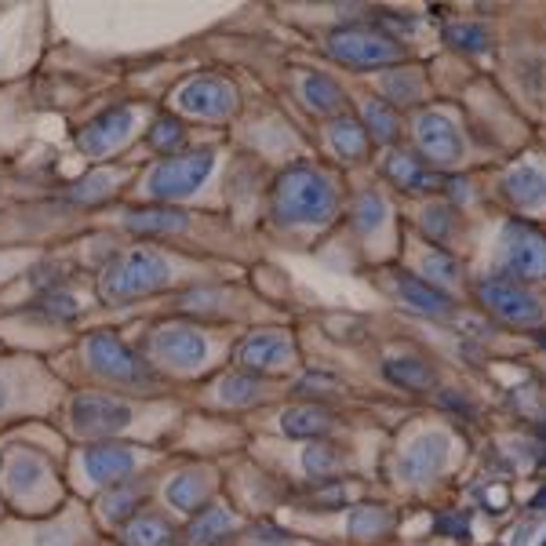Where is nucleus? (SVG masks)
I'll return each instance as SVG.
<instances>
[{"instance_id": "nucleus-1", "label": "nucleus", "mask_w": 546, "mask_h": 546, "mask_svg": "<svg viewBox=\"0 0 546 546\" xmlns=\"http://www.w3.org/2000/svg\"><path fill=\"white\" fill-rule=\"evenodd\" d=\"M335 190L314 168H292L273 186V212L281 223L321 226L335 215Z\"/></svg>"}, {"instance_id": "nucleus-2", "label": "nucleus", "mask_w": 546, "mask_h": 546, "mask_svg": "<svg viewBox=\"0 0 546 546\" xmlns=\"http://www.w3.org/2000/svg\"><path fill=\"white\" fill-rule=\"evenodd\" d=\"M172 277V266L157 248H128L113 255L99 277V295L106 303H132L139 295L157 292Z\"/></svg>"}, {"instance_id": "nucleus-3", "label": "nucleus", "mask_w": 546, "mask_h": 546, "mask_svg": "<svg viewBox=\"0 0 546 546\" xmlns=\"http://www.w3.org/2000/svg\"><path fill=\"white\" fill-rule=\"evenodd\" d=\"M84 357H88V368L95 375H102L106 383H117V386H132V390H146V386H157V372L146 357L132 354L128 346L110 332H95L88 335L84 343Z\"/></svg>"}, {"instance_id": "nucleus-4", "label": "nucleus", "mask_w": 546, "mask_h": 546, "mask_svg": "<svg viewBox=\"0 0 546 546\" xmlns=\"http://www.w3.org/2000/svg\"><path fill=\"white\" fill-rule=\"evenodd\" d=\"M328 51L354 70H379L405 59V44H397L390 33L375 30H335L328 37Z\"/></svg>"}, {"instance_id": "nucleus-5", "label": "nucleus", "mask_w": 546, "mask_h": 546, "mask_svg": "<svg viewBox=\"0 0 546 546\" xmlns=\"http://www.w3.org/2000/svg\"><path fill=\"white\" fill-rule=\"evenodd\" d=\"M73 430L91 441H110L135 423V412L110 394H77L70 405Z\"/></svg>"}, {"instance_id": "nucleus-6", "label": "nucleus", "mask_w": 546, "mask_h": 546, "mask_svg": "<svg viewBox=\"0 0 546 546\" xmlns=\"http://www.w3.org/2000/svg\"><path fill=\"white\" fill-rule=\"evenodd\" d=\"M146 361H161L175 372H193L208 357V339L193 324H161L146 343Z\"/></svg>"}, {"instance_id": "nucleus-7", "label": "nucleus", "mask_w": 546, "mask_h": 546, "mask_svg": "<svg viewBox=\"0 0 546 546\" xmlns=\"http://www.w3.org/2000/svg\"><path fill=\"white\" fill-rule=\"evenodd\" d=\"M212 164H215L212 150H190V153H182V157H168V161L157 164L150 172V179H146L150 182V193L161 197V201L186 197V193H193L208 179Z\"/></svg>"}, {"instance_id": "nucleus-8", "label": "nucleus", "mask_w": 546, "mask_h": 546, "mask_svg": "<svg viewBox=\"0 0 546 546\" xmlns=\"http://www.w3.org/2000/svg\"><path fill=\"white\" fill-rule=\"evenodd\" d=\"M135 466H139V452L132 445H117V441H99L81 452V474L91 485L113 488L121 481H132Z\"/></svg>"}, {"instance_id": "nucleus-9", "label": "nucleus", "mask_w": 546, "mask_h": 546, "mask_svg": "<svg viewBox=\"0 0 546 546\" xmlns=\"http://www.w3.org/2000/svg\"><path fill=\"white\" fill-rule=\"evenodd\" d=\"M481 303L506 324H539L543 321V306H539L536 295H528L525 288H517L514 281H503V277H488L477 288Z\"/></svg>"}, {"instance_id": "nucleus-10", "label": "nucleus", "mask_w": 546, "mask_h": 546, "mask_svg": "<svg viewBox=\"0 0 546 546\" xmlns=\"http://www.w3.org/2000/svg\"><path fill=\"white\" fill-rule=\"evenodd\" d=\"M506 266L521 281H543L546 277V233L528 223H510L503 233Z\"/></svg>"}, {"instance_id": "nucleus-11", "label": "nucleus", "mask_w": 546, "mask_h": 546, "mask_svg": "<svg viewBox=\"0 0 546 546\" xmlns=\"http://www.w3.org/2000/svg\"><path fill=\"white\" fill-rule=\"evenodd\" d=\"M415 142L426 153V161H434L437 168H448V164H455L463 157L459 132H455V124L448 121L445 113H423L415 121Z\"/></svg>"}, {"instance_id": "nucleus-12", "label": "nucleus", "mask_w": 546, "mask_h": 546, "mask_svg": "<svg viewBox=\"0 0 546 546\" xmlns=\"http://www.w3.org/2000/svg\"><path fill=\"white\" fill-rule=\"evenodd\" d=\"M132 132H135V110L132 106H113V110L95 117V121L77 135V146H81L84 153H91V157H102V153L117 150Z\"/></svg>"}, {"instance_id": "nucleus-13", "label": "nucleus", "mask_w": 546, "mask_h": 546, "mask_svg": "<svg viewBox=\"0 0 546 546\" xmlns=\"http://www.w3.org/2000/svg\"><path fill=\"white\" fill-rule=\"evenodd\" d=\"M179 106L193 117H226L237 106L233 88L219 77H197L179 91Z\"/></svg>"}, {"instance_id": "nucleus-14", "label": "nucleus", "mask_w": 546, "mask_h": 546, "mask_svg": "<svg viewBox=\"0 0 546 546\" xmlns=\"http://www.w3.org/2000/svg\"><path fill=\"white\" fill-rule=\"evenodd\" d=\"M237 361L252 372H277L292 361V339L281 332H252L237 346Z\"/></svg>"}, {"instance_id": "nucleus-15", "label": "nucleus", "mask_w": 546, "mask_h": 546, "mask_svg": "<svg viewBox=\"0 0 546 546\" xmlns=\"http://www.w3.org/2000/svg\"><path fill=\"white\" fill-rule=\"evenodd\" d=\"M164 496H168V503L179 510V514H201L204 506L215 503V481L212 474L204 470V466H193V470H182V474H175L172 481H168V488H164Z\"/></svg>"}, {"instance_id": "nucleus-16", "label": "nucleus", "mask_w": 546, "mask_h": 546, "mask_svg": "<svg viewBox=\"0 0 546 546\" xmlns=\"http://www.w3.org/2000/svg\"><path fill=\"white\" fill-rule=\"evenodd\" d=\"M237 536V517L223 503H208L201 514L190 517V525L182 528L186 546H223Z\"/></svg>"}, {"instance_id": "nucleus-17", "label": "nucleus", "mask_w": 546, "mask_h": 546, "mask_svg": "<svg viewBox=\"0 0 546 546\" xmlns=\"http://www.w3.org/2000/svg\"><path fill=\"white\" fill-rule=\"evenodd\" d=\"M117 539L124 546H179V528L172 517H164L161 510H139L124 528H117Z\"/></svg>"}, {"instance_id": "nucleus-18", "label": "nucleus", "mask_w": 546, "mask_h": 546, "mask_svg": "<svg viewBox=\"0 0 546 546\" xmlns=\"http://www.w3.org/2000/svg\"><path fill=\"white\" fill-rule=\"evenodd\" d=\"M146 496H150V488L142 485V481H121V485L106 488L99 496V517L102 525L110 528H124L132 521L139 510H146Z\"/></svg>"}, {"instance_id": "nucleus-19", "label": "nucleus", "mask_w": 546, "mask_h": 546, "mask_svg": "<svg viewBox=\"0 0 546 546\" xmlns=\"http://www.w3.org/2000/svg\"><path fill=\"white\" fill-rule=\"evenodd\" d=\"M445 455H448V441L441 434L419 437L415 445H408L405 459H401V474H405L408 481H426V477H434L437 470H441Z\"/></svg>"}, {"instance_id": "nucleus-20", "label": "nucleus", "mask_w": 546, "mask_h": 546, "mask_svg": "<svg viewBox=\"0 0 546 546\" xmlns=\"http://www.w3.org/2000/svg\"><path fill=\"white\" fill-rule=\"evenodd\" d=\"M281 430L295 441H321L332 430V415L321 405H299L281 415Z\"/></svg>"}, {"instance_id": "nucleus-21", "label": "nucleus", "mask_w": 546, "mask_h": 546, "mask_svg": "<svg viewBox=\"0 0 546 546\" xmlns=\"http://www.w3.org/2000/svg\"><path fill=\"white\" fill-rule=\"evenodd\" d=\"M383 172H386V179L397 182L401 190H412V193L434 190L437 186V175L430 172V168H423L415 153H390L383 164Z\"/></svg>"}, {"instance_id": "nucleus-22", "label": "nucleus", "mask_w": 546, "mask_h": 546, "mask_svg": "<svg viewBox=\"0 0 546 546\" xmlns=\"http://www.w3.org/2000/svg\"><path fill=\"white\" fill-rule=\"evenodd\" d=\"M397 292H401V299H405L412 310H419V314H441V317L452 314V299H448V292L419 281V277L401 273V277H397Z\"/></svg>"}, {"instance_id": "nucleus-23", "label": "nucleus", "mask_w": 546, "mask_h": 546, "mask_svg": "<svg viewBox=\"0 0 546 546\" xmlns=\"http://www.w3.org/2000/svg\"><path fill=\"white\" fill-rule=\"evenodd\" d=\"M506 197L517 204V208H536L546 201V172L536 164H525V168H514L506 175Z\"/></svg>"}, {"instance_id": "nucleus-24", "label": "nucleus", "mask_w": 546, "mask_h": 546, "mask_svg": "<svg viewBox=\"0 0 546 546\" xmlns=\"http://www.w3.org/2000/svg\"><path fill=\"white\" fill-rule=\"evenodd\" d=\"M390 528H394V514H390L386 506H379V503L354 506V510H350V521H346V532H350L354 539H361V543L386 536Z\"/></svg>"}, {"instance_id": "nucleus-25", "label": "nucleus", "mask_w": 546, "mask_h": 546, "mask_svg": "<svg viewBox=\"0 0 546 546\" xmlns=\"http://www.w3.org/2000/svg\"><path fill=\"white\" fill-rule=\"evenodd\" d=\"M186 226V215L175 208H142L128 215V230L142 237H161V233H179Z\"/></svg>"}, {"instance_id": "nucleus-26", "label": "nucleus", "mask_w": 546, "mask_h": 546, "mask_svg": "<svg viewBox=\"0 0 546 546\" xmlns=\"http://www.w3.org/2000/svg\"><path fill=\"white\" fill-rule=\"evenodd\" d=\"M386 375H390V383L405 386V390H430L437 383L434 368L419 357H394V361H386Z\"/></svg>"}, {"instance_id": "nucleus-27", "label": "nucleus", "mask_w": 546, "mask_h": 546, "mask_svg": "<svg viewBox=\"0 0 546 546\" xmlns=\"http://www.w3.org/2000/svg\"><path fill=\"white\" fill-rule=\"evenodd\" d=\"M328 139H332L335 153L346 157V161H357V157H364V150H368V132H364V124H357L354 117H339V121L328 128Z\"/></svg>"}, {"instance_id": "nucleus-28", "label": "nucleus", "mask_w": 546, "mask_h": 546, "mask_svg": "<svg viewBox=\"0 0 546 546\" xmlns=\"http://www.w3.org/2000/svg\"><path fill=\"white\" fill-rule=\"evenodd\" d=\"M303 95H306V106L317 113H335L343 106V91L332 77H321V73H310L303 77Z\"/></svg>"}, {"instance_id": "nucleus-29", "label": "nucleus", "mask_w": 546, "mask_h": 546, "mask_svg": "<svg viewBox=\"0 0 546 546\" xmlns=\"http://www.w3.org/2000/svg\"><path fill=\"white\" fill-rule=\"evenodd\" d=\"M364 124H368V135L375 142H394L397 139V113L390 110V102L372 99L364 106Z\"/></svg>"}, {"instance_id": "nucleus-30", "label": "nucleus", "mask_w": 546, "mask_h": 546, "mask_svg": "<svg viewBox=\"0 0 546 546\" xmlns=\"http://www.w3.org/2000/svg\"><path fill=\"white\" fill-rule=\"evenodd\" d=\"M219 397H223L226 405H252V401L263 397V386H259L255 375L233 372V375H226L223 386H219Z\"/></svg>"}, {"instance_id": "nucleus-31", "label": "nucleus", "mask_w": 546, "mask_h": 546, "mask_svg": "<svg viewBox=\"0 0 546 546\" xmlns=\"http://www.w3.org/2000/svg\"><path fill=\"white\" fill-rule=\"evenodd\" d=\"M339 463H343V452L335 445H328V441H321V445H310L303 455V466H306V474H314V477H335V470H339Z\"/></svg>"}, {"instance_id": "nucleus-32", "label": "nucleus", "mask_w": 546, "mask_h": 546, "mask_svg": "<svg viewBox=\"0 0 546 546\" xmlns=\"http://www.w3.org/2000/svg\"><path fill=\"white\" fill-rule=\"evenodd\" d=\"M386 95H394L397 102H405V106H415V102L423 99V81H419V73L412 70H401V73H390L383 81Z\"/></svg>"}, {"instance_id": "nucleus-33", "label": "nucleus", "mask_w": 546, "mask_h": 546, "mask_svg": "<svg viewBox=\"0 0 546 546\" xmlns=\"http://www.w3.org/2000/svg\"><path fill=\"white\" fill-rule=\"evenodd\" d=\"M146 139H150V146L157 153H175V146L186 139V132H182L179 121H172V117H161V121L150 128V135H146Z\"/></svg>"}, {"instance_id": "nucleus-34", "label": "nucleus", "mask_w": 546, "mask_h": 546, "mask_svg": "<svg viewBox=\"0 0 546 546\" xmlns=\"http://www.w3.org/2000/svg\"><path fill=\"white\" fill-rule=\"evenodd\" d=\"M448 44L463 51H485L488 30H481V26H452V30H448Z\"/></svg>"}, {"instance_id": "nucleus-35", "label": "nucleus", "mask_w": 546, "mask_h": 546, "mask_svg": "<svg viewBox=\"0 0 546 546\" xmlns=\"http://www.w3.org/2000/svg\"><path fill=\"white\" fill-rule=\"evenodd\" d=\"M37 306H41L48 317H59V321H70V317L77 314V303H73L70 292H44L41 299H37Z\"/></svg>"}, {"instance_id": "nucleus-36", "label": "nucleus", "mask_w": 546, "mask_h": 546, "mask_svg": "<svg viewBox=\"0 0 546 546\" xmlns=\"http://www.w3.org/2000/svg\"><path fill=\"white\" fill-rule=\"evenodd\" d=\"M379 219H383V201H379L375 193H364L361 201H357L354 223L361 226V230H368V226H375Z\"/></svg>"}, {"instance_id": "nucleus-37", "label": "nucleus", "mask_w": 546, "mask_h": 546, "mask_svg": "<svg viewBox=\"0 0 546 546\" xmlns=\"http://www.w3.org/2000/svg\"><path fill=\"white\" fill-rule=\"evenodd\" d=\"M423 230L430 233V237H437V241H445L448 230H452V212H448V208H430V212L423 215Z\"/></svg>"}, {"instance_id": "nucleus-38", "label": "nucleus", "mask_w": 546, "mask_h": 546, "mask_svg": "<svg viewBox=\"0 0 546 546\" xmlns=\"http://www.w3.org/2000/svg\"><path fill=\"white\" fill-rule=\"evenodd\" d=\"M437 532H445L452 539H470V521L463 514H441L437 517Z\"/></svg>"}, {"instance_id": "nucleus-39", "label": "nucleus", "mask_w": 546, "mask_h": 546, "mask_svg": "<svg viewBox=\"0 0 546 546\" xmlns=\"http://www.w3.org/2000/svg\"><path fill=\"white\" fill-rule=\"evenodd\" d=\"M426 270L441 273L445 281H455V277H459V266H455L452 259H448V255H430V259H426Z\"/></svg>"}, {"instance_id": "nucleus-40", "label": "nucleus", "mask_w": 546, "mask_h": 546, "mask_svg": "<svg viewBox=\"0 0 546 546\" xmlns=\"http://www.w3.org/2000/svg\"><path fill=\"white\" fill-rule=\"evenodd\" d=\"M106 190H110V175H95L88 186H81V190H77V197H81V201H95V197H99V193H106Z\"/></svg>"}, {"instance_id": "nucleus-41", "label": "nucleus", "mask_w": 546, "mask_h": 546, "mask_svg": "<svg viewBox=\"0 0 546 546\" xmlns=\"http://www.w3.org/2000/svg\"><path fill=\"white\" fill-rule=\"evenodd\" d=\"M532 506H536V510H546V492H539V496L532 499Z\"/></svg>"}, {"instance_id": "nucleus-42", "label": "nucleus", "mask_w": 546, "mask_h": 546, "mask_svg": "<svg viewBox=\"0 0 546 546\" xmlns=\"http://www.w3.org/2000/svg\"><path fill=\"white\" fill-rule=\"evenodd\" d=\"M0 408H4V383H0Z\"/></svg>"}, {"instance_id": "nucleus-43", "label": "nucleus", "mask_w": 546, "mask_h": 546, "mask_svg": "<svg viewBox=\"0 0 546 546\" xmlns=\"http://www.w3.org/2000/svg\"><path fill=\"white\" fill-rule=\"evenodd\" d=\"M539 343H543V346H546V332H543V335H539Z\"/></svg>"}]
</instances>
